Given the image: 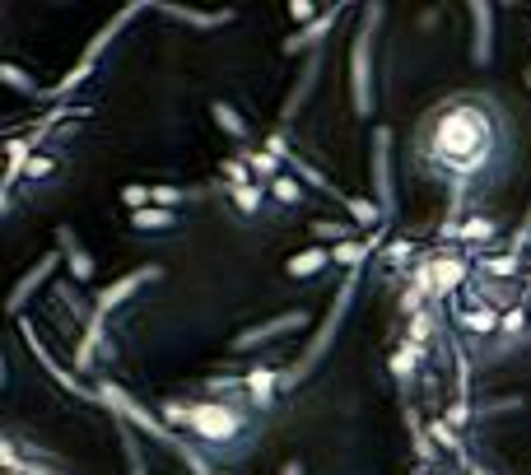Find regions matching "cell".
I'll return each mask as SVG.
<instances>
[{
    "mask_svg": "<svg viewBox=\"0 0 531 475\" xmlns=\"http://www.w3.org/2000/svg\"><path fill=\"white\" fill-rule=\"evenodd\" d=\"M415 159L452 187H480L508 159V117L490 94H448L415 126Z\"/></svg>",
    "mask_w": 531,
    "mask_h": 475,
    "instance_id": "obj_1",
    "label": "cell"
},
{
    "mask_svg": "<svg viewBox=\"0 0 531 475\" xmlns=\"http://www.w3.org/2000/svg\"><path fill=\"white\" fill-rule=\"evenodd\" d=\"M164 415L205 448H233L252 434V410L243 401H168Z\"/></svg>",
    "mask_w": 531,
    "mask_h": 475,
    "instance_id": "obj_2",
    "label": "cell"
},
{
    "mask_svg": "<svg viewBox=\"0 0 531 475\" xmlns=\"http://www.w3.org/2000/svg\"><path fill=\"white\" fill-rule=\"evenodd\" d=\"M424 275H429V294L434 299H448V294H457V289L471 280V257L466 252H434V257H424L420 261Z\"/></svg>",
    "mask_w": 531,
    "mask_h": 475,
    "instance_id": "obj_3",
    "label": "cell"
},
{
    "mask_svg": "<svg viewBox=\"0 0 531 475\" xmlns=\"http://www.w3.org/2000/svg\"><path fill=\"white\" fill-rule=\"evenodd\" d=\"M354 108H359V117H368V108H373V89H368V28L354 42Z\"/></svg>",
    "mask_w": 531,
    "mask_h": 475,
    "instance_id": "obj_4",
    "label": "cell"
},
{
    "mask_svg": "<svg viewBox=\"0 0 531 475\" xmlns=\"http://www.w3.org/2000/svg\"><path fill=\"white\" fill-rule=\"evenodd\" d=\"M457 322H462L471 336H494V331L504 326V317H499V308H490V303H471V308H462Z\"/></svg>",
    "mask_w": 531,
    "mask_h": 475,
    "instance_id": "obj_5",
    "label": "cell"
},
{
    "mask_svg": "<svg viewBox=\"0 0 531 475\" xmlns=\"http://www.w3.org/2000/svg\"><path fill=\"white\" fill-rule=\"evenodd\" d=\"M331 261L327 247H308V252H294V257L285 261V275H294V280H308V275H317L322 266Z\"/></svg>",
    "mask_w": 531,
    "mask_h": 475,
    "instance_id": "obj_6",
    "label": "cell"
},
{
    "mask_svg": "<svg viewBox=\"0 0 531 475\" xmlns=\"http://www.w3.org/2000/svg\"><path fill=\"white\" fill-rule=\"evenodd\" d=\"M56 243H61V252L70 257V271H75V280H94V261H89V252H84V247L75 243L66 229L56 233Z\"/></svg>",
    "mask_w": 531,
    "mask_h": 475,
    "instance_id": "obj_7",
    "label": "cell"
},
{
    "mask_svg": "<svg viewBox=\"0 0 531 475\" xmlns=\"http://www.w3.org/2000/svg\"><path fill=\"white\" fill-rule=\"evenodd\" d=\"M145 280H154V271H136V275H126L122 285L103 289V299H98V303H103V313H108V308H117V303H122L126 294H131V289H140V285H145Z\"/></svg>",
    "mask_w": 531,
    "mask_h": 475,
    "instance_id": "obj_8",
    "label": "cell"
},
{
    "mask_svg": "<svg viewBox=\"0 0 531 475\" xmlns=\"http://www.w3.org/2000/svg\"><path fill=\"white\" fill-rule=\"evenodd\" d=\"M285 326H303V313H289V317H280V322H271V326H257V331H247V336H238V345H257V340H271L275 331H285Z\"/></svg>",
    "mask_w": 531,
    "mask_h": 475,
    "instance_id": "obj_9",
    "label": "cell"
},
{
    "mask_svg": "<svg viewBox=\"0 0 531 475\" xmlns=\"http://www.w3.org/2000/svg\"><path fill=\"white\" fill-rule=\"evenodd\" d=\"M443 238H457V243H480V238H485V243H490L494 224L490 219H466V229H452V233H443Z\"/></svg>",
    "mask_w": 531,
    "mask_h": 475,
    "instance_id": "obj_10",
    "label": "cell"
},
{
    "mask_svg": "<svg viewBox=\"0 0 531 475\" xmlns=\"http://www.w3.org/2000/svg\"><path fill=\"white\" fill-rule=\"evenodd\" d=\"M131 224H136V229H173L177 215H173V210H159V205H154V210H136V215H131Z\"/></svg>",
    "mask_w": 531,
    "mask_h": 475,
    "instance_id": "obj_11",
    "label": "cell"
},
{
    "mask_svg": "<svg viewBox=\"0 0 531 475\" xmlns=\"http://www.w3.org/2000/svg\"><path fill=\"white\" fill-rule=\"evenodd\" d=\"M210 112H215V122L224 126V131H229L233 140H243V136H247V122H243V117H238V112L229 108V103H215V108H210Z\"/></svg>",
    "mask_w": 531,
    "mask_h": 475,
    "instance_id": "obj_12",
    "label": "cell"
},
{
    "mask_svg": "<svg viewBox=\"0 0 531 475\" xmlns=\"http://www.w3.org/2000/svg\"><path fill=\"white\" fill-rule=\"evenodd\" d=\"M476 61H490V5H476Z\"/></svg>",
    "mask_w": 531,
    "mask_h": 475,
    "instance_id": "obj_13",
    "label": "cell"
},
{
    "mask_svg": "<svg viewBox=\"0 0 531 475\" xmlns=\"http://www.w3.org/2000/svg\"><path fill=\"white\" fill-rule=\"evenodd\" d=\"M271 196L285 205H299L303 201V187L294 182V177H271Z\"/></svg>",
    "mask_w": 531,
    "mask_h": 475,
    "instance_id": "obj_14",
    "label": "cell"
},
{
    "mask_svg": "<svg viewBox=\"0 0 531 475\" xmlns=\"http://www.w3.org/2000/svg\"><path fill=\"white\" fill-rule=\"evenodd\" d=\"M480 271L490 275V280H508V275H518V257H490V261H480Z\"/></svg>",
    "mask_w": 531,
    "mask_h": 475,
    "instance_id": "obj_15",
    "label": "cell"
},
{
    "mask_svg": "<svg viewBox=\"0 0 531 475\" xmlns=\"http://www.w3.org/2000/svg\"><path fill=\"white\" fill-rule=\"evenodd\" d=\"M247 387H252V396L266 406V401H271V387H275V373H271V368H257V373L247 378Z\"/></svg>",
    "mask_w": 531,
    "mask_h": 475,
    "instance_id": "obj_16",
    "label": "cell"
},
{
    "mask_svg": "<svg viewBox=\"0 0 531 475\" xmlns=\"http://www.w3.org/2000/svg\"><path fill=\"white\" fill-rule=\"evenodd\" d=\"M429 331H434V317H429V313H415V317H410V345L429 340Z\"/></svg>",
    "mask_w": 531,
    "mask_h": 475,
    "instance_id": "obj_17",
    "label": "cell"
},
{
    "mask_svg": "<svg viewBox=\"0 0 531 475\" xmlns=\"http://www.w3.org/2000/svg\"><path fill=\"white\" fill-rule=\"evenodd\" d=\"M345 205H350V215L359 219V224H378V205L373 201H345Z\"/></svg>",
    "mask_w": 531,
    "mask_h": 475,
    "instance_id": "obj_18",
    "label": "cell"
},
{
    "mask_svg": "<svg viewBox=\"0 0 531 475\" xmlns=\"http://www.w3.org/2000/svg\"><path fill=\"white\" fill-rule=\"evenodd\" d=\"M434 438H438V443H443L448 452H457V448H462V438H457V434L448 429V420H438V424H434Z\"/></svg>",
    "mask_w": 531,
    "mask_h": 475,
    "instance_id": "obj_19",
    "label": "cell"
},
{
    "mask_svg": "<svg viewBox=\"0 0 531 475\" xmlns=\"http://www.w3.org/2000/svg\"><path fill=\"white\" fill-rule=\"evenodd\" d=\"M233 201L243 205V210H257V205H261V187H243V191H233Z\"/></svg>",
    "mask_w": 531,
    "mask_h": 475,
    "instance_id": "obj_20",
    "label": "cell"
},
{
    "mask_svg": "<svg viewBox=\"0 0 531 475\" xmlns=\"http://www.w3.org/2000/svg\"><path fill=\"white\" fill-rule=\"evenodd\" d=\"M522 326H527V317H522V313H518V308H513V313H508V317H504V326H499V336H518Z\"/></svg>",
    "mask_w": 531,
    "mask_h": 475,
    "instance_id": "obj_21",
    "label": "cell"
},
{
    "mask_svg": "<svg viewBox=\"0 0 531 475\" xmlns=\"http://www.w3.org/2000/svg\"><path fill=\"white\" fill-rule=\"evenodd\" d=\"M52 168H56V163L47 159V154H42V159H33V163H28V177L38 182V177H47V173H52Z\"/></svg>",
    "mask_w": 531,
    "mask_h": 475,
    "instance_id": "obj_22",
    "label": "cell"
},
{
    "mask_svg": "<svg viewBox=\"0 0 531 475\" xmlns=\"http://www.w3.org/2000/svg\"><path fill=\"white\" fill-rule=\"evenodd\" d=\"M247 163H252L257 173H275V154H247Z\"/></svg>",
    "mask_w": 531,
    "mask_h": 475,
    "instance_id": "obj_23",
    "label": "cell"
},
{
    "mask_svg": "<svg viewBox=\"0 0 531 475\" xmlns=\"http://www.w3.org/2000/svg\"><path fill=\"white\" fill-rule=\"evenodd\" d=\"M359 257H364V247H341V252H331V261H345V266H354Z\"/></svg>",
    "mask_w": 531,
    "mask_h": 475,
    "instance_id": "obj_24",
    "label": "cell"
},
{
    "mask_svg": "<svg viewBox=\"0 0 531 475\" xmlns=\"http://www.w3.org/2000/svg\"><path fill=\"white\" fill-rule=\"evenodd\" d=\"M406 257H410V243H396V247H387V261H392V266H406Z\"/></svg>",
    "mask_w": 531,
    "mask_h": 475,
    "instance_id": "obj_25",
    "label": "cell"
},
{
    "mask_svg": "<svg viewBox=\"0 0 531 475\" xmlns=\"http://www.w3.org/2000/svg\"><path fill=\"white\" fill-rule=\"evenodd\" d=\"M289 19H294V24H303V19H313V5H299V0H294V5H289Z\"/></svg>",
    "mask_w": 531,
    "mask_h": 475,
    "instance_id": "obj_26",
    "label": "cell"
},
{
    "mask_svg": "<svg viewBox=\"0 0 531 475\" xmlns=\"http://www.w3.org/2000/svg\"><path fill=\"white\" fill-rule=\"evenodd\" d=\"M285 475H299V466H294V462H289V466H285Z\"/></svg>",
    "mask_w": 531,
    "mask_h": 475,
    "instance_id": "obj_27",
    "label": "cell"
},
{
    "mask_svg": "<svg viewBox=\"0 0 531 475\" xmlns=\"http://www.w3.org/2000/svg\"><path fill=\"white\" fill-rule=\"evenodd\" d=\"M5 475H10V471H5Z\"/></svg>",
    "mask_w": 531,
    "mask_h": 475,
    "instance_id": "obj_28",
    "label": "cell"
}]
</instances>
